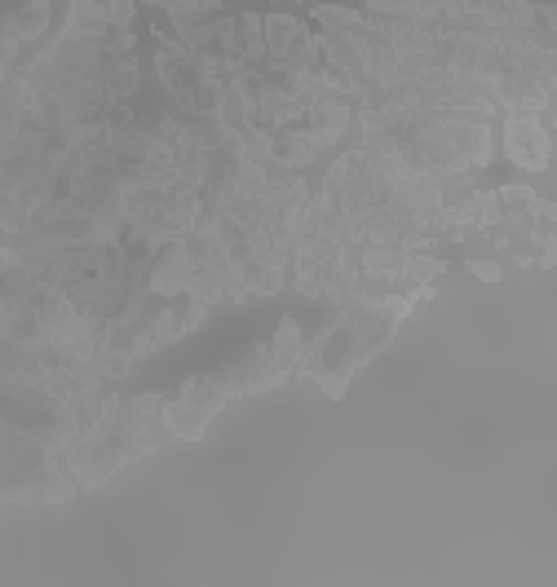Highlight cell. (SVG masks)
<instances>
[{
    "label": "cell",
    "mask_w": 557,
    "mask_h": 587,
    "mask_svg": "<svg viewBox=\"0 0 557 587\" xmlns=\"http://www.w3.org/2000/svg\"><path fill=\"white\" fill-rule=\"evenodd\" d=\"M504 142H509L513 164H522L531 173L548 168V129L539 120V110H513L504 125Z\"/></svg>",
    "instance_id": "277c9868"
},
{
    "label": "cell",
    "mask_w": 557,
    "mask_h": 587,
    "mask_svg": "<svg viewBox=\"0 0 557 587\" xmlns=\"http://www.w3.org/2000/svg\"><path fill=\"white\" fill-rule=\"evenodd\" d=\"M368 14L385 19H420L438 27H487V32H548L526 0H368Z\"/></svg>",
    "instance_id": "7a4b0ae2"
},
{
    "label": "cell",
    "mask_w": 557,
    "mask_h": 587,
    "mask_svg": "<svg viewBox=\"0 0 557 587\" xmlns=\"http://www.w3.org/2000/svg\"><path fill=\"white\" fill-rule=\"evenodd\" d=\"M407 305H411L407 296L403 301H368V305H355L350 314H341L332 327H323L318 340L310 344L305 376L318 380L332 398H341L346 380L394 336V327L407 314Z\"/></svg>",
    "instance_id": "6da1fadb"
},
{
    "label": "cell",
    "mask_w": 557,
    "mask_h": 587,
    "mask_svg": "<svg viewBox=\"0 0 557 587\" xmlns=\"http://www.w3.org/2000/svg\"><path fill=\"white\" fill-rule=\"evenodd\" d=\"M49 19V0H0V71L14 58V49L36 36Z\"/></svg>",
    "instance_id": "3957f363"
}]
</instances>
